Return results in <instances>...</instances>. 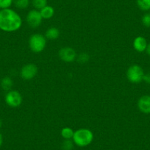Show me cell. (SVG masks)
<instances>
[{"mask_svg":"<svg viewBox=\"0 0 150 150\" xmlns=\"http://www.w3.org/2000/svg\"><path fill=\"white\" fill-rule=\"evenodd\" d=\"M13 86V81L9 77H5L1 80V87L4 91H9Z\"/></svg>","mask_w":150,"mask_h":150,"instance_id":"cell-13","label":"cell"},{"mask_svg":"<svg viewBox=\"0 0 150 150\" xmlns=\"http://www.w3.org/2000/svg\"><path fill=\"white\" fill-rule=\"evenodd\" d=\"M32 4L35 9L41 11L42 8L47 5V0H32Z\"/></svg>","mask_w":150,"mask_h":150,"instance_id":"cell-16","label":"cell"},{"mask_svg":"<svg viewBox=\"0 0 150 150\" xmlns=\"http://www.w3.org/2000/svg\"><path fill=\"white\" fill-rule=\"evenodd\" d=\"M143 80H144L145 83H148V84H150V71L147 72L146 74H144Z\"/></svg>","mask_w":150,"mask_h":150,"instance_id":"cell-22","label":"cell"},{"mask_svg":"<svg viewBox=\"0 0 150 150\" xmlns=\"http://www.w3.org/2000/svg\"><path fill=\"white\" fill-rule=\"evenodd\" d=\"M74 131L70 127H64L61 129L60 131V135H61L62 138L65 140H69L72 139L74 136Z\"/></svg>","mask_w":150,"mask_h":150,"instance_id":"cell-14","label":"cell"},{"mask_svg":"<svg viewBox=\"0 0 150 150\" xmlns=\"http://www.w3.org/2000/svg\"><path fill=\"white\" fill-rule=\"evenodd\" d=\"M38 74V67L33 63H28L21 68L20 76L25 80H30L34 78Z\"/></svg>","mask_w":150,"mask_h":150,"instance_id":"cell-7","label":"cell"},{"mask_svg":"<svg viewBox=\"0 0 150 150\" xmlns=\"http://www.w3.org/2000/svg\"><path fill=\"white\" fill-rule=\"evenodd\" d=\"M74 143L71 139L64 140L61 144L62 150H72L74 149Z\"/></svg>","mask_w":150,"mask_h":150,"instance_id":"cell-18","label":"cell"},{"mask_svg":"<svg viewBox=\"0 0 150 150\" xmlns=\"http://www.w3.org/2000/svg\"><path fill=\"white\" fill-rule=\"evenodd\" d=\"M43 18L41 16V14L40 11L38 10H31L29 11L26 16V21H27V24L32 28H37L39 27L42 22Z\"/></svg>","mask_w":150,"mask_h":150,"instance_id":"cell-6","label":"cell"},{"mask_svg":"<svg viewBox=\"0 0 150 150\" xmlns=\"http://www.w3.org/2000/svg\"><path fill=\"white\" fill-rule=\"evenodd\" d=\"M13 0H0V9H7L10 8L12 5Z\"/></svg>","mask_w":150,"mask_h":150,"instance_id":"cell-20","label":"cell"},{"mask_svg":"<svg viewBox=\"0 0 150 150\" xmlns=\"http://www.w3.org/2000/svg\"><path fill=\"white\" fill-rule=\"evenodd\" d=\"M5 102L11 108H18L22 103V96L18 91L11 90L5 95Z\"/></svg>","mask_w":150,"mask_h":150,"instance_id":"cell-5","label":"cell"},{"mask_svg":"<svg viewBox=\"0 0 150 150\" xmlns=\"http://www.w3.org/2000/svg\"><path fill=\"white\" fill-rule=\"evenodd\" d=\"M2 143H3V136L1 133H0V146H2Z\"/></svg>","mask_w":150,"mask_h":150,"instance_id":"cell-24","label":"cell"},{"mask_svg":"<svg viewBox=\"0 0 150 150\" xmlns=\"http://www.w3.org/2000/svg\"><path fill=\"white\" fill-rule=\"evenodd\" d=\"M137 5L143 11L150 10V0H137Z\"/></svg>","mask_w":150,"mask_h":150,"instance_id":"cell-15","label":"cell"},{"mask_svg":"<svg viewBox=\"0 0 150 150\" xmlns=\"http://www.w3.org/2000/svg\"><path fill=\"white\" fill-rule=\"evenodd\" d=\"M60 36V31L58 29L55 27H51L46 31L45 37L49 40L54 41L58 38Z\"/></svg>","mask_w":150,"mask_h":150,"instance_id":"cell-11","label":"cell"},{"mask_svg":"<svg viewBox=\"0 0 150 150\" xmlns=\"http://www.w3.org/2000/svg\"><path fill=\"white\" fill-rule=\"evenodd\" d=\"M138 108L141 112L145 114L150 113V96L144 95L138 101Z\"/></svg>","mask_w":150,"mask_h":150,"instance_id":"cell-9","label":"cell"},{"mask_svg":"<svg viewBox=\"0 0 150 150\" xmlns=\"http://www.w3.org/2000/svg\"><path fill=\"white\" fill-rule=\"evenodd\" d=\"M22 25V19L18 13L11 8L0 11V30L7 33L17 31Z\"/></svg>","mask_w":150,"mask_h":150,"instance_id":"cell-1","label":"cell"},{"mask_svg":"<svg viewBox=\"0 0 150 150\" xmlns=\"http://www.w3.org/2000/svg\"><path fill=\"white\" fill-rule=\"evenodd\" d=\"M90 59V56L87 54V53H81V54H79V56L77 57V61L80 63V64H84L86 63Z\"/></svg>","mask_w":150,"mask_h":150,"instance_id":"cell-19","label":"cell"},{"mask_svg":"<svg viewBox=\"0 0 150 150\" xmlns=\"http://www.w3.org/2000/svg\"><path fill=\"white\" fill-rule=\"evenodd\" d=\"M2 119H0V128L2 127Z\"/></svg>","mask_w":150,"mask_h":150,"instance_id":"cell-25","label":"cell"},{"mask_svg":"<svg viewBox=\"0 0 150 150\" xmlns=\"http://www.w3.org/2000/svg\"><path fill=\"white\" fill-rule=\"evenodd\" d=\"M75 145L80 147H86L90 145L93 140V133L86 128H81L76 130L72 138Z\"/></svg>","mask_w":150,"mask_h":150,"instance_id":"cell-2","label":"cell"},{"mask_svg":"<svg viewBox=\"0 0 150 150\" xmlns=\"http://www.w3.org/2000/svg\"><path fill=\"white\" fill-rule=\"evenodd\" d=\"M13 2L18 9H26L30 5V0H13Z\"/></svg>","mask_w":150,"mask_h":150,"instance_id":"cell-17","label":"cell"},{"mask_svg":"<svg viewBox=\"0 0 150 150\" xmlns=\"http://www.w3.org/2000/svg\"><path fill=\"white\" fill-rule=\"evenodd\" d=\"M144 72L142 68L138 65H132L127 71V78L132 83H139L143 81Z\"/></svg>","mask_w":150,"mask_h":150,"instance_id":"cell-4","label":"cell"},{"mask_svg":"<svg viewBox=\"0 0 150 150\" xmlns=\"http://www.w3.org/2000/svg\"><path fill=\"white\" fill-rule=\"evenodd\" d=\"M47 45L46 37L43 35L36 33L30 36L29 39V46L33 52L40 53L43 52Z\"/></svg>","mask_w":150,"mask_h":150,"instance_id":"cell-3","label":"cell"},{"mask_svg":"<svg viewBox=\"0 0 150 150\" xmlns=\"http://www.w3.org/2000/svg\"><path fill=\"white\" fill-rule=\"evenodd\" d=\"M142 24L144 27H150V13H146L142 17Z\"/></svg>","mask_w":150,"mask_h":150,"instance_id":"cell-21","label":"cell"},{"mask_svg":"<svg viewBox=\"0 0 150 150\" xmlns=\"http://www.w3.org/2000/svg\"><path fill=\"white\" fill-rule=\"evenodd\" d=\"M58 55L60 60L66 63H71L77 57V53L73 48L63 47L58 52Z\"/></svg>","mask_w":150,"mask_h":150,"instance_id":"cell-8","label":"cell"},{"mask_svg":"<svg viewBox=\"0 0 150 150\" xmlns=\"http://www.w3.org/2000/svg\"><path fill=\"white\" fill-rule=\"evenodd\" d=\"M146 51L147 54H149L150 55V44H149L148 45H147V48H146Z\"/></svg>","mask_w":150,"mask_h":150,"instance_id":"cell-23","label":"cell"},{"mask_svg":"<svg viewBox=\"0 0 150 150\" xmlns=\"http://www.w3.org/2000/svg\"><path fill=\"white\" fill-rule=\"evenodd\" d=\"M40 13H41L43 19H50L54 16V10L52 6L47 5L40 11Z\"/></svg>","mask_w":150,"mask_h":150,"instance_id":"cell-12","label":"cell"},{"mask_svg":"<svg viewBox=\"0 0 150 150\" xmlns=\"http://www.w3.org/2000/svg\"><path fill=\"white\" fill-rule=\"evenodd\" d=\"M147 41L145 38L142 36H138L133 41V47L138 52H143L146 51L147 48Z\"/></svg>","mask_w":150,"mask_h":150,"instance_id":"cell-10","label":"cell"}]
</instances>
